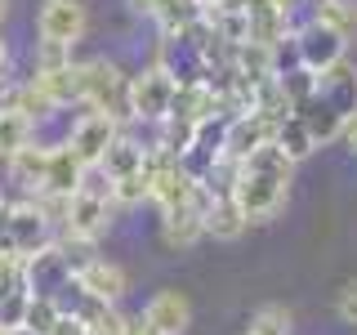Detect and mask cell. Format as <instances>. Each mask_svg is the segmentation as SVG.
I'll return each mask as SVG.
<instances>
[{
  "label": "cell",
  "instance_id": "obj_15",
  "mask_svg": "<svg viewBox=\"0 0 357 335\" xmlns=\"http://www.w3.org/2000/svg\"><path fill=\"white\" fill-rule=\"evenodd\" d=\"M22 282H27L31 295H59V290L72 282V273H67V264L59 260V251L50 246V251L22 260Z\"/></svg>",
  "mask_w": 357,
  "mask_h": 335
},
{
  "label": "cell",
  "instance_id": "obj_28",
  "mask_svg": "<svg viewBox=\"0 0 357 335\" xmlns=\"http://www.w3.org/2000/svg\"><path fill=\"white\" fill-rule=\"evenodd\" d=\"M72 50H63V45H45L36 40V54H31V72L36 76H50V72H63V67H72Z\"/></svg>",
  "mask_w": 357,
  "mask_h": 335
},
{
  "label": "cell",
  "instance_id": "obj_20",
  "mask_svg": "<svg viewBox=\"0 0 357 335\" xmlns=\"http://www.w3.org/2000/svg\"><path fill=\"white\" fill-rule=\"evenodd\" d=\"M31 143H36V121H27L22 112H0V165Z\"/></svg>",
  "mask_w": 357,
  "mask_h": 335
},
{
  "label": "cell",
  "instance_id": "obj_8",
  "mask_svg": "<svg viewBox=\"0 0 357 335\" xmlns=\"http://www.w3.org/2000/svg\"><path fill=\"white\" fill-rule=\"evenodd\" d=\"M76 286L85 290L89 299H98V304H107V308H116L121 299H126V290H130V273L121 268L116 260H107V255H98L89 268H81V273L72 277Z\"/></svg>",
  "mask_w": 357,
  "mask_h": 335
},
{
  "label": "cell",
  "instance_id": "obj_25",
  "mask_svg": "<svg viewBox=\"0 0 357 335\" xmlns=\"http://www.w3.org/2000/svg\"><path fill=\"white\" fill-rule=\"evenodd\" d=\"M295 331V318H290L286 304H259L250 313V331L245 335H290Z\"/></svg>",
  "mask_w": 357,
  "mask_h": 335
},
{
  "label": "cell",
  "instance_id": "obj_4",
  "mask_svg": "<svg viewBox=\"0 0 357 335\" xmlns=\"http://www.w3.org/2000/svg\"><path fill=\"white\" fill-rule=\"evenodd\" d=\"M89 31V9L81 0H45L36 14V36L45 45H63V50H76Z\"/></svg>",
  "mask_w": 357,
  "mask_h": 335
},
{
  "label": "cell",
  "instance_id": "obj_27",
  "mask_svg": "<svg viewBox=\"0 0 357 335\" xmlns=\"http://www.w3.org/2000/svg\"><path fill=\"white\" fill-rule=\"evenodd\" d=\"M277 89H282V98L290 103V112H295V107H304L308 98L317 94V76L304 72V67H290V72L277 76Z\"/></svg>",
  "mask_w": 357,
  "mask_h": 335
},
{
  "label": "cell",
  "instance_id": "obj_13",
  "mask_svg": "<svg viewBox=\"0 0 357 335\" xmlns=\"http://www.w3.org/2000/svg\"><path fill=\"white\" fill-rule=\"evenodd\" d=\"M85 179V161L67 143H50V161H45V193L54 197H76Z\"/></svg>",
  "mask_w": 357,
  "mask_h": 335
},
{
  "label": "cell",
  "instance_id": "obj_12",
  "mask_svg": "<svg viewBox=\"0 0 357 335\" xmlns=\"http://www.w3.org/2000/svg\"><path fill=\"white\" fill-rule=\"evenodd\" d=\"M152 18L161 27V40H183L206 22V0H156Z\"/></svg>",
  "mask_w": 357,
  "mask_h": 335
},
{
  "label": "cell",
  "instance_id": "obj_30",
  "mask_svg": "<svg viewBox=\"0 0 357 335\" xmlns=\"http://www.w3.org/2000/svg\"><path fill=\"white\" fill-rule=\"evenodd\" d=\"M126 331H130V318L121 308H103L89 322V335H126Z\"/></svg>",
  "mask_w": 357,
  "mask_h": 335
},
{
  "label": "cell",
  "instance_id": "obj_9",
  "mask_svg": "<svg viewBox=\"0 0 357 335\" xmlns=\"http://www.w3.org/2000/svg\"><path fill=\"white\" fill-rule=\"evenodd\" d=\"M139 318L148 322L156 335H183L188 327H192V299H188L183 290L165 286V290H156L148 304H143Z\"/></svg>",
  "mask_w": 357,
  "mask_h": 335
},
{
  "label": "cell",
  "instance_id": "obj_34",
  "mask_svg": "<svg viewBox=\"0 0 357 335\" xmlns=\"http://www.w3.org/2000/svg\"><path fill=\"white\" fill-rule=\"evenodd\" d=\"M340 139H344V143H349V152L357 156V112H353V117H349V121H344V134H340Z\"/></svg>",
  "mask_w": 357,
  "mask_h": 335
},
{
  "label": "cell",
  "instance_id": "obj_40",
  "mask_svg": "<svg viewBox=\"0 0 357 335\" xmlns=\"http://www.w3.org/2000/svg\"><path fill=\"white\" fill-rule=\"evenodd\" d=\"M0 206H5V193H0Z\"/></svg>",
  "mask_w": 357,
  "mask_h": 335
},
{
  "label": "cell",
  "instance_id": "obj_38",
  "mask_svg": "<svg viewBox=\"0 0 357 335\" xmlns=\"http://www.w3.org/2000/svg\"><path fill=\"white\" fill-rule=\"evenodd\" d=\"M5 14H9V0H0V22H5Z\"/></svg>",
  "mask_w": 357,
  "mask_h": 335
},
{
  "label": "cell",
  "instance_id": "obj_5",
  "mask_svg": "<svg viewBox=\"0 0 357 335\" xmlns=\"http://www.w3.org/2000/svg\"><path fill=\"white\" fill-rule=\"evenodd\" d=\"M295 54H299V67H304V72L326 76L331 67H340L344 59H349V40L308 18L304 27H295Z\"/></svg>",
  "mask_w": 357,
  "mask_h": 335
},
{
  "label": "cell",
  "instance_id": "obj_22",
  "mask_svg": "<svg viewBox=\"0 0 357 335\" xmlns=\"http://www.w3.org/2000/svg\"><path fill=\"white\" fill-rule=\"evenodd\" d=\"M273 143H277V148H282V152H286V161H290V165H299V161H308V156H312V152H317V148H312V139H308V130H304V126H299V121H295V117H286V121H282V126H277V134H273Z\"/></svg>",
  "mask_w": 357,
  "mask_h": 335
},
{
  "label": "cell",
  "instance_id": "obj_6",
  "mask_svg": "<svg viewBox=\"0 0 357 335\" xmlns=\"http://www.w3.org/2000/svg\"><path fill=\"white\" fill-rule=\"evenodd\" d=\"M116 134H121V126L112 117H103V112H81V117L72 121V130H67V148H72L76 156H81L85 165H98L107 156V148L116 143Z\"/></svg>",
  "mask_w": 357,
  "mask_h": 335
},
{
  "label": "cell",
  "instance_id": "obj_14",
  "mask_svg": "<svg viewBox=\"0 0 357 335\" xmlns=\"http://www.w3.org/2000/svg\"><path fill=\"white\" fill-rule=\"evenodd\" d=\"M295 121L308 130L312 148H326V143H335V139L344 134V117L335 112L331 98H321V94H312L304 107H295Z\"/></svg>",
  "mask_w": 357,
  "mask_h": 335
},
{
  "label": "cell",
  "instance_id": "obj_37",
  "mask_svg": "<svg viewBox=\"0 0 357 335\" xmlns=\"http://www.w3.org/2000/svg\"><path fill=\"white\" fill-rule=\"evenodd\" d=\"M9 76V45H5V36H0V81Z\"/></svg>",
  "mask_w": 357,
  "mask_h": 335
},
{
  "label": "cell",
  "instance_id": "obj_11",
  "mask_svg": "<svg viewBox=\"0 0 357 335\" xmlns=\"http://www.w3.org/2000/svg\"><path fill=\"white\" fill-rule=\"evenodd\" d=\"M112 215H116V206H112L107 197L76 193V197H72V210H67V223H63V232H72V237H85V241H98V237L107 232Z\"/></svg>",
  "mask_w": 357,
  "mask_h": 335
},
{
  "label": "cell",
  "instance_id": "obj_24",
  "mask_svg": "<svg viewBox=\"0 0 357 335\" xmlns=\"http://www.w3.org/2000/svg\"><path fill=\"white\" fill-rule=\"evenodd\" d=\"M59 318H63V308H59L54 295H31L27 313H22V327H27L31 335H50L54 327H59Z\"/></svg>",
  "mask_w": 357,
  "mask_h": 335
},
{
  "label": "cell",
  "instance_id": "obj_39",
  "mask_svg": "<svg viewBox=\"0 0 357 335\" xmlns=\"http://www.w3.org/2000/svg\"><path fill=\"white\" fill-rule=\"evenodd\" d=\"M5 335H31V331H27V327H18V331H5Z\"/></svg>",
  "mask_w": 357,
  "mask_h": 335
},
{
  "label": "cell",
  "instance_id": "obj_32",
  "mask_svg": "<svg viewBox=\"0 0 357 335\" xmlns=\"http://www.w3.org/2000/svg\"><path fill=\"white\" fill-rule=\"evenodd\" d=\"M0 255H5V260H18V251H14V223H9V201L0 206Z\"/></svg>",
  "mask_w": 357,
  "mask_h": 335
},
{
  "label": "cell",
  "instance_id": "obj_16",
  "mask_svg": "<svg viewBox=\"0 0 357 335\" xmlns=\"http://www.w3.org/2000/svg\"><path fill=\"white\" fill-rule=\"evenodd\" d=\"M317 94H321V98H331L335 112L349 121L353 112H357V67L344 59L340 67H331L326 76H317Z\"/></svg>",
  "mask_w": 357,
  "mask_h": 335
},
{
  "label": "cell",
  "instance_id": "obj_1",
  "mask_svg": "<svg viewBox=\"0 0 357 335\" xmlns=\"http://www.w3.org/2000/svg\"><path fill=\"white\" fill-rule=\"evenodd\" d=\"M290 179H295V165L286 161V152L277 143H264L259 152H250L245 161H237V188H232V201L241 206L245 223H273L286 210L290 197Z\"/></svg>",
  "mask_w": 357,
  "mask_h": 335
},
{
  "label": "cell",
  "instance_id": "obj_31",
  "mask_svg": "<svg viewBox=\"0 0 357 335\" xmlns=\"http://www.w3.org/2000/svg\"><path fill=\"white\" fill-rule=\"evenodd\" d=\"M335 318H340L344 327H357V277L340 286V295H335Z\"/></svg>",
  "mask_w": 357,
  "mask_h": 335
},
{
  "label": "cell",
  "instance_id": "obj_3",
  "mask_svg": "<svg viewBox=\"0 0 357 335\" xmlns=\"http://www.w3.org/2000/svg\"><path fill=\"white\" fill-rule=\"evenodd\" d=\"M174 94H178V81L165 72L161 63H148L139 72H130V117L134 126H161L165 117L174 112Z\"/></svg>",
  "mask_w": 357,
  "mask_h": 335
},
{
  "label": "cell",
  "instance_id": "obj_35",
  "mask_svg": "<svg viewBox=\"0 0 357 335\" xmlns=\"http://www.w3.org/2000/svg\"><path fill=\"white\" fill-rule=\"evenodd\" d=\"M126 5L134 9V14H148V18H152V9H156V0H126Z\"/></svg>",
  "mask_w": 357,
  "mask_h": 335
},
{
  "label": "cell",
  "instance_id": "obj_26",
  "mask_svg": "<svg viewBox=\"0 0 357 335\" xmlns=\"http://www.w3.org/2000/svg\"><path fill=\"white\" fill-rule=\"evenodd\" d=\"M148 188H152L148 170H134V174H126V179H112V206H116V210L143 206V201H148Z\"/></svg>",
  "mask_w": 357,
  "mask_h": 335
},
{
  "label": "cell",
  "instance_id": "obj_21",
  "mask_svg": "<svg viewBox=\"0 0 357 335\" xmlns=\"http://www.w3.org/2000/svg\"><path fill=\"white\" fill-rule=\"evenodd\" d=\"M312 22H321L335 36L349 40L357 31V0H312Z\"/></svg>",
  "mask_w": 357,
  "mask_h": 335
},
{
  "label": "cell",
  "instance_id": "obj_33",
  "mask_svg": "<svg viewBox=\"0 0 357 335\" xmlns=\"http://www.w3.org/2000/svg\"><path fill=\"white\" fill-rule=\"evenodd\" d=\"M50 335H89V327H85L81 318H67V313H63V318H59V327H54Z\"/></svg>",
  "mask_w": 357,
  "mask_h": 335
},
{
  "label": "cell",
  "instance_id": "obj_19",
  "mask_svg": "<svg viewBox=\"0 0 357 335\" xmlns=\"http://www.w3.org/2000/svg\"><path fill=\"white\" fill-rule=\"evenodd\" d=\"M250 228L241 215V206L232 197H215L210 201V210H206V237H215V241H237L241 232Z\"/></svg>",
  "mask_w": 357,
  "mask_h": 335
},
{
  "label": "cell",
  "instance_id": "obj_10",
  "mask_svg": "<svg viewBox=\"0 0 357 335\" xmlns=\"http://www.w3.org/2000/svg\"><path fill=\"white\" fill-rule=\"evenodd\" d=\"M277 126L259 112H241L237 121H228V139H223V156L228 161H245L250 152H259L264 143H273Z\"/></svg>",
  "mask_w": 357,
  "mask_h": 335
},
{
  "label": "cell",
  "instance_id": "obj_18",
  "mask_svg": "<svg viewBox=\"0 0 357 335\" xmlns=\"http://www.w3.org/2000/svg\"><path fill=\"white\" fill-rule=\"evenodd\" d=\"M143 161H148V143H139L134 134L121 130L116 143L107 148V156H103L98 165L107 170V179H126V174H134V170H143Z\"/></svg>",
  "mask_w": 357,
  "mask_h": 335
},
{
  "label": "cell",
  "instance_id": "obj_29",
  "mask_svg": "<svg viewBox=\"0 0 357 335\" xmlns=\"http://www.w3.org/2000/svg\"><path fill=\"white\" fill-rule=\"evenodd\" d=\"M27 299H31V290H27V286H18V290H9V295H0V335H5V331H18V327H22V313H27Z\"/></svg>",
  "mask_w": 357,
  "mask_h": 335
},
{
  "label": "cell",
  "instance_id": "obj_23",
  "mask_svg": "<svg viewBox=\"0 0 357 335\" xmlns=\"http://www.w3.org/2000/svg\"><path fill=\"white\" fill-rule=\"evenodd\" d=\"M54 251H59V260L67 264V273H81V268H89L98 260V251H94V241H85V237H72V232H54Z\"/></svg>",
  "mask_w": 357,
  "mask_h": 335
},
{
  "label": "cell",
  "instance_id": "obj_17",
  "mask_svg": "<svg viewBox=\"0 0 357 335\" xmlns=\"http://www.w3.org/2000/svg\"><path fill=\"white\" fill-rule=\"evenodd\" d=\"M206 237V219H201V210H170V215H161V241L170 246V251H192V246Z\"/></svg>",
  "mask_w": 357,
  "mask_h": 335
},
{
  "label": "cell",
  "instance_id": "obj_36",
  "mask_svg": "<svg viewBox=\"0 0 357 335\" xmlns=\"http://www.w3.org/2000/svg\"><path fill=\"white\" fill-rule=\"evenodd\" d=\"M126 335H156V331H152L143 318H130V331H126Z\"/></svg>",
  "mask_w": 357,
  "mask_h": 335
},
{
  "label": "cell",
  "instance_id": "obj_2",
  "mask_svg": "<svg viewBox=\"0 0 357 335\" xmlns=\"http://www.w3.org/2000/svg\"><path fill=\"white\" fill-rule=\"evenodd\" d=\"M89 112H103L121 130L134 126L130 117V72L116 59H89L85 63V103Z\"/></svg>",
  "mask_w": 357,
  "mask_h": 335
},
{
  "label": "cell",
  "instance_id": "obj_7",
  "mask_svg": "<svg viewBox=\"0 0 357 335\" xmlns=\"http://www.w3.org/2000/svg\"><path fill=\"white\" fill-rule=\"evenodd\" d=\"M9 223H14L18 260H31V255H40V251L54 246V228H50V219L40 215L36 201H9Z\"/></svg>",
  "mask_w": 357,
  "mask_h": 335
}]
</instances>
